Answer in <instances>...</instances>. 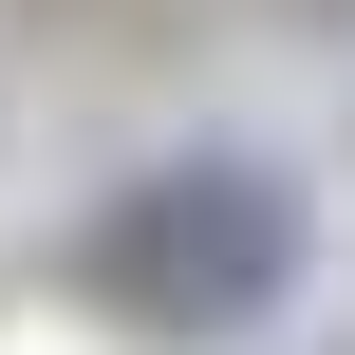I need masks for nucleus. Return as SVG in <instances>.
<instances>
[{
	"label": "nucleus",
	"mask_w": 355,
	"mask_h": 355,
	"mask_svg": "<svg viewBox=\"0 0 355 355\" xmlns=\"http://www.w3.org/2000/svg\"><path fill=\"white\" fill-rule=\"evenodd\" d=\"M300 262H318V225H300V187H281L262 150H168V168H131V187L56 243V281H75L112 337H150V355L262 337V318L300 300Z\"/></svg>",
	"instance_id": "f257e3e1"
}]
</instances>
